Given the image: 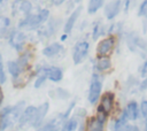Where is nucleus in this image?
I'll list each match as a JSON object with an SVG mask.
<instances>
[{"instance_id": "7", "label": "nucleus", "mask_w": 147, "mask_h": 131, "mask_svg": "<svg viewBox=\"0 0 147 131\" xmlns=\"http://www.w3.org/2000/svg\"><path fill=\"white\" fill-rule=\"evenodd\" d=\"M9 43L17 52H21L24 47V44H25L24 33L21 31H13L9 36Z\"/></svg>"}, {"instance_id": "32", "label": "nucleus", "mask_w": 147, "mask_h": 131, "mask_svg": "<svg viewBox=\"0 0 147 131\" xmlns=\"http://www.w3.org/2000/svg\"><path fill=\"white\" fill-rule=\"evenodd\" d=\"M130 1H131V0H125V9H127V8H129V5H130Z\"/></svg>"}, {"instance_id": "14", "label": "nucleus", "mask_w": 147, "mask_h": 131, "mask_svg": "<svg viewBox=\"0 0 147 131\" xmlns=\"http://www.w3.org/2000/svg\"><path fill=\"white\" fill-rule=\"evenodd\" d=\"M125 113H126L129 120H137V118H138V115H139V109H138L137 102H136V101L129 102L127 106H126Z\"/></svg>"}, {"instance_id": "28", "label": "nucleus", "mask_w": 147, "mask_h": 131, "mask_svg": "<svg viewBox=\"0 0 147 131\" xmlns=\"http://www.w3.org/2000/svg\"><path fill=\"white\" fill-rule=\"evenodd\" d=\"M96 118H98L99 121H101L102 123H105V121H106V118H107V114H106V113H103L101 109H99V110H98Z\"/></svg>"}, {"instance_id": "18", "label": "nucleus", "mask_w": 147, "mask_h": 131, "mask_svg": "<svg viewBox=\"0 0 147 131\" xmlns=\"http://www.w3.org/2000/svg\"><path fill=\"white\" fill-rule=\"evenodd\" d=\"M111 67V62L108 56H99L96 61V68L100 71H106Z\"/></svg>"}, {"instance_id": "23", "label": "nucleus", "mask_w": 147, "mask_h": 131, "mask_svg": "<svg viewBox=\"0 0 147 131\" xmlns=\"http://www.w3.org/2000/svg\"><path fill=\"white\" fill-rule=\"evenodd\" d=\"M78 126V121L76 118H70L63 126L62 131H75Z\"/></svg>"}, {"instance_id": "2", "label": "nucleus", "mask_w": 147, "mask_h": 131, "mask_svg": "<svg viewBox=\"0 0 147 131\" xmlns=\"http://www.w3.org/2000/svg\"><path fill=\"white\" fill-rule=\"evenodd\" d=\"M48 15H49V11H48L47 9H42V10H40L38 14L28 15L26 17H24V18L20 22L18 26L22 28V29H28V30L34 29V28H37L39 24L44 23V22L47 20Z\"/></svg>"}, {"instance_id": "1", "label": "nucleus", "mask_w": 147, "mask_h": 131, "mask_svg": "<svg viewBox=\"0 0 147 131\" xmlns=\"http://www.w3.org/2000/svg\"><path fill=\"white\" fill-rule=\"evenodd\" d=\"M23 105H24V102L22 101V102L17 103L15 107L6 108L2 111L1 118H0V131H3L8 126L13 125V123L20 118V116L22 114V107H23Z\"/></svg>"}, {"instance_id": "12", "label": "nucleus", "mask_w": 147, "mask_h": 131, "mask_svg": "<svg viewBox=\"0 0 147 131\" xmlns=\"http://www.w3.org/2000/svg\"><path fill=\"white\" fill-rule=\"evenodd\" d=\"M119 8H121V1L119 0H115L113 2H109L106 8H105V14H106V17L108 20H111L114 18L118 11H119Z\"/></svg>"}, {"instance_id": "13", "label": "nucleus", "mask_w": 147, "mask_h": 131, "mask_svg": "<svg viewBox=\"0 0 147 131\" xmlns=\"http://www.w3.org/2000/svg\"><path fill=\"white\" fill-rule=\"evenodd\" d=\"M79 14H80V7L76 8V9L72 11V14H71L70 17L68 18L67 23L64 24V32H65V33H69V32L71 31V29L74 28V25H75V23H76V21H77V18H78V16H79Z\"/></svg>"}, {"instance_id": "31", "label": "nucleus", "mask_w": 147, "mask_h": 131, "mask_svg": "<svg viewBox=\"0 0 147 131\" xmlns=\"http://www.w3.org/2000/svg\"><path fill=\"white\" fill-rule=\"evenodd\" d=\"M53 2H54V5H56V6H59V5H61V3H63V2H64V0H53Z\"/></svg>"}, {"instance_id": "27", "label": "nucleus", "mask_w": 147, "mask_h": 131, "mask_svg": "<svg viewBox=\"0 0 147 131\" xmlns=\"http://www.w3.org/2000/svg\"><path fill=\"white\" fill-rule=\"evenodd\" d=\"M6 80V75L3 71V64H2V57L0 55V83H3Z\"/></svg>"}, {"instance_id": "36", "label": "nucleus", "mask_w": 147, "mask_h": 131, "mask_svg": "<svg viewBox=\"0 0 147 131\" xmlns=\"http://www.w3.org/2000/svg\"><path fill=\"white\" fill-rule=\"evenodd\" d=\"M145 15H146V18H147V9H146V11H145Z\"/></svg>"}, {"instance_id": "17", "label": "nucleus", "mask_w": 147, "mask_h": 131, "mask_svg": "<svg viewBox=\"0 0 147 131\" xmlns=\"http://www.w3.org/2000/svg\"><path fill=\"white\" fill-rule=\"evenodd\" d=\"M87 131H103V123L96 117H92L87 122Z\"/></svg>"}, {"instance_id": "5", "label": "nucleus", "mask_w": 147, "mask_h": 131, "mask_svg": "<svg viewBox=\"0 0 147 131\" xmlns=\"http://www.w3.org/2000/svg\"><path fill=\"white\" fill-rule=\"evenodd\" d=\"M101 82L99 79L98 75H93L92 80H91V85H90V91H88V101L91 103H95L99 98H100V93H101Z\"/></svg>"}, {"instance_id": "34", "label": "nucleus", "mask_w": 147, "mask_h": 131, "mask_svg": "<svg viewBox=\"0 0 147 131\" xmlns=\"http://www.w3.org/2000/svg\"><path fill=\"white\" fill-rule=\"evenodd\" d=\"M79 1H80V0H72V2H74V3H75V2H79Z\"/></svg>"}, {"instance_id": "30", "label": "nucleus", "mask_w": 147, "mask_h": 131, "mask_svg": "<svg viewBox=\"0 0 147 131\" xmlns=\"http://www.w3.org/2000/svg\"><path fill=\"white\" fill-rule=\"evenodd\" d=\"M146 72H147V61H146V63H145V64H144V67H142V72H141V74H142V75H145Z\"/></svg>"}, {"instance_id": "24", "label": "nucleus", "mask_w": 147, "mask_h": 131, "mask_svg": "<svg viewBox=\"0 0 147 131\" xmlns=\"http://www.w3.org/2000/svg\"><path fill=\"white\" fill-rule=\"evenodd\" d=\"M29 61H30V54L29 53H24L20 56V59L17 60V63L20 64V67L23 69L24 67H26L29 64Z\"/></svg>"}, {"instance_id": "9", "label": "nucleus", "mask_w": 147, "mask_h": 131, "mask_svg": "<svg viewBox=\"0 0 147 131\" xmlns=\"http://www.w3.org/2000/svg\"><path fill=\"white\" fill-rule=\"evenodd\" d=\"M39 72L44 74L46 78L51 79L52 82H60L62 79V70L57 67H47L42 68Z\"/></svg>"}, {"instance_id": "15", "label": "nucleus", "mask_w": 147, "mask_h": 131, "mask_svg": "<svg viewBox=\"0 0 147 131\" xmlns=\"http://www.w3.org/2000/svg\"><path fill=\"white\" fill-rule=\"evenodd\" d=\"M62 51V46L60 44H52L42 49V54L47 57H53Z\"/></svg>"}, {"instance_id": "33", "label": "nucleus", "mask_w": 147, "mask_h": 131, "mask_svg": "<svg viewBox=\"0 0 147 131\" xmlns=\"http://www.w3.org/2000/svg\"><path fill=\"white\" fill-rule=\"evenodd\" d=\"M2 98H3V94H2V91H1V88H0V102L2 101Z\"/></svg>"}, {"instance_id": "37", "label": "nucleus", "mask_w": 147, "mask_h": 131, "mask_svg": "<svg viewBox=\"0 0 147 131\" xmlns=\"http://www.w3.org/2000/svg\"><path fill=\"white\" fill-rule=\"evenodd\" d=\"M145 1H147V0H145Z\"/></svg>"}, {"instance_id": "16", "label": "nucleus", "mask_w": 147, "mask_h": 131, "mask_svg": "<svg viewBox=\"0 0 147 131\" xmlns=\"http://www.w3.org/2000/svg\"><path fill=\"white\" fill-rule=\"evenodd\" d=\"M126 122H127V115H126L125 111H123L122 115L115 121L113 130L114 131H123L125 129V126H126Z\"/></svg>"}, {"instance_id": "19", "label": "nucleus", "mask_w": 147, "mask_h": 131, "mask_svg": "<svg viewBox=\"0 0 147 131\" xmlns=\"http://www.w3.org/2000/svg\"><path fill=\"white\" fill-rule=\"evenodd\" d=\"M8 71L10 72V75L14 77V78H16V77H20L21 76V74H22V68L20 67V64L17 63V62H14V61H10V62H8Z\"/></svg>"}, {"instance_id": "6", "label": "nucleus", "mask_w": 147, "mask_h": 131, "mask_svg": "<svg viewBox=\"0 0 147 131\" xmlns=\"http://www.w3.org/2000/svg\"><path fill=\"white\" fill-rule=\"evenodd\" d=\"M114 46H115V40L113 37L105 38L99 43L96 47V53L99 54V56H108L113 52Z\"/></svg>"}, {"instance_id": "26", "label": "nucleus", "mask_w": 147, "mask_h": 131, "mask_svg": "<svg viewBox=\"0 0 147 131\" xmlns=\"http://www.w3.org/2000/svg\"><path fill=\"white\" fill-rule=\"evenodd\" d=\"M140 110H141V115H142V117L147 118V100H144V101L141 102Z\"/></svg>"}, {"instance_id": "3", "label": "nucleus", "mask_w": 147, "mask_h": 131, "mask_svg": "<svg viewBox=\"0 0 147 131\" xmlns=\"http://www.w3.org/2000/svg\"><path fill=\"white\" fill-rule=\"evenodd\" d=\"M88 48H90V45L85 40H80L75 45L74 51H72V60L75 64H79L86 57L88 53Z\"/></svg>"}, {"instance_id": "25", "label": "nucleus", "mask_w": 147, "mask_h": 131, "mask_svg": "<svg viewBox=\"0 0 147 131\" xmlns=\"http://www.w3.org/2000/svg\"><path fill=\"white\" fill-rule=\"evenodd\" d=\"M45 80H46V76H45L44 74L39 72V76L37 77V79H36V83H34V87H40Z\"/></svg>"}, {"instance_id": "29", "label": "nucleus", "mask_w": 147, "mask_h": 131, "mask_svg": "<svg viewBox=\"0 0 147 131\" xmlns=\"http://www.w3.org/2000/svg\"><path fill=\"white\" fill-rule=\"evenodd\" d=\"M123 131H139V129L136 125H127V126H125V129Z\"/></svg>"}, {"instance_id": "11", "label": "nucleus", "mask_w": 147, "mask_h": 131, "mask_svg": "<svg viewBox=\"0 0 147 131\" xmlns=\"http://www.w3.org/2000/svg\"><path fill=\"white\" fill-rule=\"evenodd\" d=\"M34 113H36V108L32 107V106H29L28 108L24 109V111H22L20 118H18V124L21 128H23L25 124L28 123H31L33 116H34Z\"/></svg>"}, {"instance_id": "4", "label": "nucleus", "mask_w": 147, "mask_h": 131, "mask_svg": "<svg viewBox=\"0 0 147 131\" xmlns=\"http://www.w3.org/2000/svg\"><path fill=\"white\" fill-rule=\"evenodd\" d=\"M31 3L30 1L28 0H15L13 2V6H11V9H13V15L16 16V17H20V16H28L31 11Z\"/></svg>"}, {"instance_id": "22", "label": "nucleus", "mask_w": 147, "mask_h": 131, "mask_svg": "<svg viewBox=\"0 0 147 131\" xmlns=\"http://www.w3.org/2000/svg\"><path fill=\"white\" fill-rule=\"evenodd\" d=\"M102 2H103V0H90V2H88V9H87L88 13L90 14L95 13L101 7Z\"/></svg>"}, {"instance_id": "35", "label": "nucleus", "mask_w": 147, "mask_h": 131, "mask_svg": "<svg viewBox=\"0 0 147 131\" xmlns=\"http://www.w3.org/2000/svg\"><path fill=\"white\" fill-rule=\"evenodd\" d=\"M145 131H147V118H146V128H145Z\"/></svg>"}, {"instance_id": "10", "label": "nucleus", "mask_w": 147, "mask_h": 131, "mask_svg": "<svg viewBox=\"0 0 147 131\" xmlns=\"http://www.w3.org/2000/svg\"><path fill=\"white\" fill-rule=\"evenodd\" d=\"M113 107H114V94L113 93H105L101 98L99 109H101L106 114H109L113 110Z\"/></svg>"}, {"instance_id": "21", "label": "nucleus", "mask_w": 147, "mask_h": 131, "mask_svg": "<svg viewBox=\"0 0 147 131\" xmlns=\"http://www.w3.org/2000/svg\"><path fill=\"white\" fill-rule=\"evenodd\" d=\"M39 131H61L60 130V118H55V120L48 122Z\"/></svg>"}, {"instance_id": "20", "label": "nucleus", "mask_w": 147, "mask_h": 131, "mask_svg": "<svg viewBox=\"0 0 147 131\" xmlns=\"http://www.w3.org/2000/svg\"><path fill=\"white\" fill-rule=\"evenodd\" d=\"M9 25H10V21L8 17L6 16H0V38L5 37L9 30Z\"/></svg>"}, {"instance_id": "8", "label": "nucleus", "mask_w": 147, "mask_h": 131, "mask_svg": "<svg viewBox=\"0 0 147 131\" xmlns=\"http://www.w3.org/2000/svg\"><path fill=\"white\" fill-rule=\"evenodd\" d=\"M47 110H48V102H44L42 105H40L38 108H36V113H34V116L31 121V124L33 128H38L41 122L44 121L46 114H47Z\"/></svg>"}]
</instances>
